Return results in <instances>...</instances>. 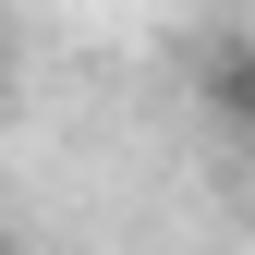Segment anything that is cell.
I'll list each match as a JSON object with an SVG mask.
<instances>
[{
    "instance_id": "obj_2",
    "label": "cell",
    "mask_w": 255,
    "mask_h": 255,
    "mask_svg": "<svg viewBox=\"0 0 255 255\" xmlns=\"http://www.w3.org/2000/svg\"><path fill=\"white\" fill-rule=\"evenodd\" d=\"M0 255H12V231H0Z\"/></svg>"
},
{
    "instance_id": "obj_1",
    "label": "cell",
    "mask_w": 255,
    "mask_h": 255,
    "mask_svg": "<svg viewBox=\"0 0 255 255\" xmlns=\"http://www.w3.org/2000/svg\"><path fill=\"white\" fill-rule=\"evenodd\" d=\"M219 110L255 134V49H231V61H219Z\"/></svg>"
}]
</instances>
